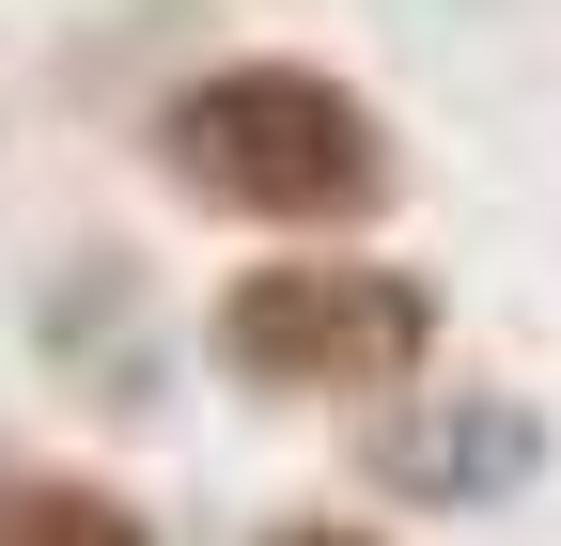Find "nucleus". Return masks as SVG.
I'll return each instance as SVG.
<instances>
[{
    "label": "nucleus",
    "instance_id": "obj_1",
    "mask_svg": "<svg viewBox=\"0 0 561 546\" xmlns=\"http://www.w3.org/2000/svg\"><path fill=\"white\" fill-rule=\"evenodd\" d=\"M157 172L203 203V219H250V235H343L390 203V125L328 79V62H203V79L157 94Z\"/></svg>",
    "mask_w": 561,
    "mask_h": 546
},
{
    "label": "nucleus",
    "instance_id": "obj_2",
    "mask_svg": "<svg viewBox=\"0 0 561 546\" xmlns=\"http://www.w3.org/2000/svg\"><path fill=\"white\" fill-rule=\"evenodd\" d=\"M219 360H234V390H280V406L405 390L437 360V282H421V265H359V250L234 265L219 282Z\"/></svg>",
    "mask_w": 561,
    "mask_h": 546
},
{
    "label": "nucleus",
    "instance_id": "obj_3",
    "mask_svg": "<svg viewBox=\"0 0 561 546\" xmlns=\"http://www.w3.org/2000/svg\"><path fill=\"white\" fill-rule=\"evenodd\" d=\"M359 453H375V485L421 500V515H500V500L546 485V422L515 390H390Z\"/></svg>",
    "mask_w": 561,
    "mask_h": 546
},
{
    "label": "nucleus",
    "instance_id": "obj_4",
    "mask_svg": "<svg viewBox=\"0 0 561 546\" xmlns=\"http://www.w3.org/2000/svg\"><path fill=\"white\" fill-rule=\"evenodd\" d=\"M47 344L62 375H94V406H157V328H140V282H110V328H94V265L47 282Z\"/></svg>",
    "mask_w": 561,
    "mask_h": 546
},
{
    "label": "nucleus",
    "instance_id": "obj_5",
    "mask_svg": "<svg viewBox=\"0 0 561 546\" xmlns=\"http://www.w3.org/2000/svg\"><path fill=\"white\" fill-rule=\"evenodd\" d=\"M0 546H157V515L110 485H0Z\"/></svg>",
    "mask_w": 561,
    "mask_h": 546
},
{
    "label": "nucleus",
    "instance_id": "obj_6",
    "mask_svg": "<svg viewBox=\"0 0 561 546\" xmlns=\"http://www.w3.org/2000/svg\"><path fill=\"white\" fill-rule=\"evenodd\" d=\"M265 546H375L359 515H297V531H265Z\"/></svg>",
    "mask_w": 561,
    "mask_h": 546
}]
</instances>
